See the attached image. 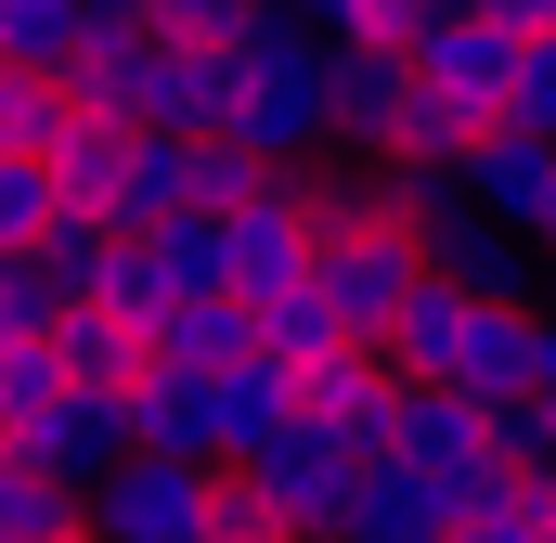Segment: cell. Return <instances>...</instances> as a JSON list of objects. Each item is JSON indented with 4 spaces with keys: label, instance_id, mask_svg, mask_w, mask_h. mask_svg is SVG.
Segmentation results:
<instances>
[{
    "label": "cell",
    "instance_id": "cell-11",
    "mask_svg": "<svg viewBox=\"0 0 556 543\" xmlns=\"http://www.w3.org/2000/svg\"><path fill=\"white\" fill-rule=\"evenodd\" d=\"M466 207H479L492 233H518L531 260H556V142L544 130H492L466 155Z\"/></svg>",
    "mask_w": 556,
    "mask_h": 543
},
{
    "label": "cell",
    "instance_id": "cell-34",
    "mask_svg": "<svg viewBox=\"0 0 556 543\" xmlns=\"http://www.w3.org/2000/svg\"><path fill=\"white\" fill-rule=\"evenodd\" d=\"M518 402L556 414V311H531V363H518Z\"/></svg>",
    "mask_w": 556,
    "mask_h": 543
},
{
    "label": "cell",
    "instance_id": "cell-15",
    "mask_svg": "<svg viewBox=\"0 0 556 543\" xmlns=\"http://www.w3.org/2000/svg\"><path fill=\"white\" fill-rule=\"evenodd\" d=\"M168 220H207V207H194V142L130 130V168H117V194H104V233L142 247V233H168Z\"/></svg>",
    "mask_w": 556,
    "mask_h": 543
},
{
    "label": "cell",
    "instance_id": "cell-29",
    "mask_svg": "<svg viewBox=\"0 0 556 543\" xmlns=\"http://www.w3.org/2000/svg\"><path fill=\"white\" fill-rule=\"evenodd\" d=\"M65 117H78V91H65V78H13V65H0V155H52Z\"/></svg>",
    "mask_w": 556,
    "mask_h": 543
},
{
    "label": "cell",
    "instance_id": "cell-30",
    "mask_svg": "<svg viewBox=\"0 0 556 543\" xmlns=\"http://www.w3.org/2000/svg\"><path fill=\"white\" fill-rule=\"evenodd\" d=\"M492 466L531 479V492H556V414L544 402H492Z\"/></svg>",
    "mask_w": 556,
    "mask_h": 543
},
{
    "label": "cell",
    "instance_id": "cell-3",
    "mask_svg": "<svg viewBox=\"0 0 556 543\" xmlns=\"http://www.w3.org/2000/svg\"><path fill=\"white\" fill-rule=\"evenodd\" d=\"M65 91L104 104L117 130H168V142H207V130H220V52L155 39V26H91V52H78Z\"/></svg>",
    "mask_w": 556,
    "mask_h": 543
},
{
    "label": "cell",
    "instance_id": "cell-18",
    "mask_svg": "<svg viewBox=\"0 0 556 543\" xmlns=\"http://www.w3.org/2000/svg\"><path fill=\"white\" fill-rule=\"evenodd\" d=\"M39 350H52V376H65V389H104V402H130L142 376H155V337L117 324V311H52V337H39Z\"/></svg>",
    "mask_w": 556,
    "mask_h": 543
},
{
    "label": "cell",
    "instance_id": "cell-21",
    "mask_svg": "<svg viewBox=\"0 0 556 543\" xmlns=\"http://www.w3.org/2000/svg\"><path fill=\"white\" fill-rule=\"evenodd\" d=\"M91 52V0H0V65L13 78H78Z\"/></svg>",
    "mask_w": 556,
    "mask_h": 543
},
{
    "label": "cell",
    "instance_id": "cell-36",
    "mask_svg": "<svg viewBox=\"0 0 556 543\" xmlns=\"http://www.w3.org/2000/svg\"><path fill=\"white\" fill-rule=\"evenodd\" d=\"M0 466H13V440H0Z\"/></svg>",
    "mask_w": 556,
    "mask_h": 543
},
{
    "label": "cell",
    "instance_id": "cell-12",
    "mask_svg": "<svg viewBox=\"0 0 556 543\" xmlns=\"http://www.w3.org/2000/svg\"><path fill=\"white\" fill-rule=\"evenodd\" d=\"M389 453H402L415 479H440L453 505H466L479 479H505V466H492V402H453V389H402V414H389Z\"/></svg>",
    "mask_w": 556,
    "mask_h": 543
},
{
    "label": "cell",
    "instance_id": "cell-13",
    "mask_svg": "<svg viewBox=\"0 0 556 543\" xmlns=\"http://www.w3.org/2000/svg\"><path fill=\"white\" fill-rule=\"evenodd\" d=\"M337 543H453V492L415 479L402 453H363V466H350V518H337Z\"/></svg>",
    "mask_w": 556,
    "mask_h": 543
},
{
    "label": "cell",
    "instance_id": "cell-23",
    "mask_svg": "<svg viewBox=\"0 0 556 543\" xmlns=\"http://www.w3.org/2000/svg\"><path fill=\"white\" fill-rule=\"evenodd\" d=\"M0 543H91V492L13 453V466H0Z\"/></svg>",
    "mask_w": 556,
    "mask_h": 543
},
{
    "label": "cell",
    "instance_id": "cell-6",
    "mask_svg": "<svg viewBox=\"0 0 556 543\" xmlns=\"http://www.w3.org/2000/svg\"><path fill=\"white\" fill-rule=\"evenodd\" d=\"M233 479L260 492V518H273L285 543H337V518H350V453H337V440H311V427L260 440Z\"/></svg>",
    "mask_w": 556,
    "mask_h": 543
},
{
    "label": "cell",
    "instance_id": "cell-7",
    "mask_svg": "<svg viewBox=\"0 0 556 543\" xmlns=\"http://www.w3.org/2000/svg\"><path fill=\"white\" fill-rule=\"evenodd\" d=\"M220 247H233V298L298 285V272H311V247H324V194H311V168H273V181L220 220Z\"/></svg>",
    "mask_w": 556,
    "mask_h": 543
},
{
    "label": "cell",
    "instance_id": "cell-2",
    "mask_svg": "<svg viewBox=\"0 0 556 543\" xmlns=\"http://www.w3.org/2000/svg\"><path fill=\"white\" fill-rule=\"evenodd\" d=\"M518 363H531V298H466L427 272L389 324V376L402 389H453V402H518Z\"/></svg>",
    "mask_w": 556,
    "mask_h": 543
},
{
    "label": "cell",
    "instance_id": "cell-16",
    "mask_svg": "<svg viewBox=\"0 0 556 543\" xmlns=\"http://www.w3.org/2000/svg\"><path fill=\"white\" fill-rule=\"evenodd\" d=\"M415 260L440 272V285H466V298H531V247H518V233H492L479 207L415 220Z\"/></svg>",
    "mask_w": 556,
    "mask_h": 543
},
{
    "label": "cell",
    "instance_id": "cell-5",
    "mask_svg": "<svg viewBox=\"0 0 556 543\" xmlns=\"http://www.w3.org/2000/svg\"><path fill=\"white\" fill-rule=\"evenodd\" d=\"M207 492H220V466L130 453V466L91 479V543H207Z\"/></svg>",
    "mask_w": 556,
    "mask_h": 543
},
{
    "label": "cell",
    "instance_id": "cell-27",
    "mask_svg": "<svg viewBox=\"0 0 556 543\" xmlns=\"http://www.w3.org/2000/svg\"><path fill=\"white\" fill-rule=\"evenodd\" d=\"M142 26L155 39H194V52H247V39L285 26V0H142Z\"/></svg>",
    "mask_w": 556,
    "mask_h": 543
},
{
    "label": "cell",
    "instance_id": "cell-28",
    "mask_svg": "<svg viewBox=\"0 0 556 543\" xmlns=\"http://www.w3.org/2000/svg\"><path fill=\"white\" fill-rule=\"evenodd\" d=\"M453 543H556V492H531V479H479V492L453 505Z\"/></svg>",
    "mask_w": 556,
    "mask_h": 543
},
{
    "label": "cell",
    "instance_id": "cell-10",
    "mask_svg": "<svg viewBox=\"0 0 556 543\" xmlns=\"http://www.w3.org/2000/svg\"><path fill=\"white\" fill-rule=\"evenodd\" d=\"M0 440L26 453V466H52V479H104V466H130V402H104V389H52V402L0 414Z\"/></svg>",
    "mask_w": 556,
    "mask_h": 543
},
{
    "label": "cell",
    "instance_id": "cell-25",
    "mask_svg": "<svg viewBox=\"0 0 556 543\" xmlns=\"http://www.w3.org/2000/svg\"><path fill=\"white\" fill-rule=\"evenodd\" d=\"M247 311H260V363H285V376H298V363H324V350H350V324L324 311V285H311V272L273 285V298H247Z\"/></svg>",
    "mask_w": 556,
    "mask_h": 543
},
{
    "label": "cell",
    "instance_id": "cell-24",
    "mask_svg": "<svg viewBox=\"0 0 556 543\" xmlns=\"http://www.w3.org/2000/svg\"><path fill=\"white\" fill-rule=\"evenodd\" d=\"M207 389H220V466H247L260 440L298 427V376H285V363H233V376H207Z\"/></svg>",
    "mask_w": 556,
    "mask_h": 543
},
{
    "label": "cell",
    "instance_id": "cell-20",
    "mask_svg": "<svg viewBox=\"0 0 556 543\" xmlns=\"http://www.w3.org/2000/svg\"><path fill=\"white\" fill-rule=\"evenodd\" d=\"M155 363H181V376H233V363H260V311H247V298H181V311L155 324Z\"/></svg>",
    "mask_w": 556,
    "mask_h": 543
},
{
    "label": "cell",
    "instance_id": "cell-4",
    "mask_svg": "<svg viewBox=\"0 0 556 543\" xmlns=\"http://www.w3.org/2000/svg\"><path fill=\"white\" fill-rule=\"evenodd\" d=\"M311 285H324V311L350 324V350H389V324H402V298L427 285V260H415V233L376 207V220H324Z\"/></svg>",
    "mask_w": 556,
    "mask_h": 543
},
{
    "label": "cell",
    "instance_id": "cell-26",
    "mask_svg": "<svg viewBox=\"0 0 556 543\" xmlns=\"http://www.w3.org/2000/svg\"><path fill=\"white\" fill-rule=\"evenodd\" d=\"M142 272L168 285V311H181V298H233V247H220V220H168V233H142Z\"/></svg>",
    "mask_w": 556,
    "mask_h": 543
},
{
    "label": "cell",
    "instance_id": "cell-1",
    "mask_svg": "<svg viewBox=\"0 0 556 543\" xmlns=\"http://www.w3.org/2000/svg\"><path fill=\"white\" fill-rule=\"evenodd\" d=\"M220 130L247 142L260 168H324L337 155V52L285 13L273 39L220 52Z\"/></svg>",
    "mask_w": 556,
    "mask_h": 543
},
{
    "label": "cell",
    "instance_id": "cell-37",
    "mask_svg": "<svg viewBox=\"0 0 556 543\" xmlns=\"http://www.w3.org/2000/svg\"><path fill=\"white\" fill-rule=\"evenodd\" d=\"M453 13H479V0H453Z\"/></svg>",
    "mask_w": 556,
    "mask_h": 543
},
{
    "label": "cell",
    "instance_id": "cell-8",
    "mask_svg": "<svg viewBox=\"0 0 556 543\" xmlns=\"http://www.w3.org/2000/svg\"><path fill=\"white\" fill-rule=\"evenodd\" d=\"M518 52H531V39H505L492 13H427L402 65H415V78L440 91V104H466V117H492V130H505V91H518Z\"/></svg>",
    "mask_w": 556,
    "mask_h": 543
},
{
    "label": "cell",
    "instance_id": "cell-33",
    "mask_svg": "<svg viewBox=\"0 0 556 543\" xmlns=\"http://www.w3.org/2000/svg\"><path fill=\"white\" fill-rule=\"evenodd\" d=\"M505 130H544V142H556V39H531V52H518V91H505Z\"/></svg>",
    "mask_w": 556,
    "mask_h": 543
},
{
    "label": "cell",
    "instance_id": "cell-22",
    "mask_svg": "<svg viewBox=\"0 0 556 543\" xmlns=\"http://www.w3.org/2000/svg\"><path fill=\"white\" fill-rule=\"evenodd\" d=\"M104 272H117V233H104V220H78V207L26 247V285H39L52 311H91V298H104Z\"/></svg>",
    "mask_w": 556,
    "mask_h": 543
},
{
    "label": "cell",
    "instance_id": "cell-31",
    "mask_svg": "<svg viewBox=\"0 0 556 543\" xmlns=\"http://www.w3.org/2000/svg\"><path fill=\"white\" fill-rule=\"evenodd\" d=\"M65 207H52V181H39V155H0V260H26L39 233H52Z\"/></svg>",
    "mask_w": 556,
    "mask_h": 543
},
{
    "label": "cell",
    "instance_id": "cell-9",
    "mask_svg": "<svg viewBox=\"0 0 556 543\" xmlns=\"http://www.w3.org/2000/svg\"><path fill=\"white\" fill-rule=\"evenodd\" d=\"M389 414H402L389 350H324V363H298V427H311V440H337L350 466H363V453H389Z\"/></svg>",
    "mask_w": 556,
    "mask_h": 543
},
{
    "label": "cell",
    "instance_id": "cell-14",
    "mask_svg": "<svg viewBox=\"0 0 556 543\" xmlns=\"http://www.w3.org/2000/svg\"><path fill=\"white\" fill-rule=\"evenodd\" d=\"M415 104H427V78L402 52H337V155H402Z\"/></svg>",
    "mask_w": 556,
    "mask_h": 543
},
{
    "label": "cell",
    "instance_id": "cell-19",
    "mask_svg": "<svg viewBox=\"0 0 556 543\" xmlns=\"http://www.w3.org/2000/svg\"><path fill=\"white\" fill-rule=\"evenodd\" d=\"M117 168H130V130L104 117V104H78L65 142L39 155V181H52V207H78V220H104V194H117Z\"/></svg>",
    "mask_w": 556,
    "mask_h": 543
},
{
    "label": "cell",
    "instance_id": "cell-35",
    "mask_svg": "<svg viewBox=\"0 0 556 543\" xmlns=\"http://www.w3.org/2000/svg\"><path fill=\"white\" fill-rule=\"evenodd\" d=\"M479 13H492L505 39H556V0H479Z\"/></svg>",
    "mask_w": 556,
    "mask_h": 543
},
{
    "label": "cell",
    "instance_id": "cell-17",
    "mask_svg": "<svg viewBox=\"0 0 556 543\" xmlns=\"http://www.w3.org/2000/svg\"><path fill=\"white\" fill-rule=\"evenodd\" d=\"M130 453L220 466V389H207V376H181V363H155V376L130 389Z\"/></svg>",
    "mask_w": 556,
    "mask_h": 543
},
{
    "label": "cell",
    "instance_id": "cell-32",
    "mask_svg": "<svg viewBox=\"0 0 556 543\" xmlns=\"http://www.w3.org/2000/svg\"><path fill=\"white\" fill-rule=\"evenodd\" d=\"M260 181H273V168H260V155H247L233 130H207V142H194V207H207V220H233Z\"/></svg>",
    "mask_w": 556,
    "mask_h": 543
}]
</instances>
